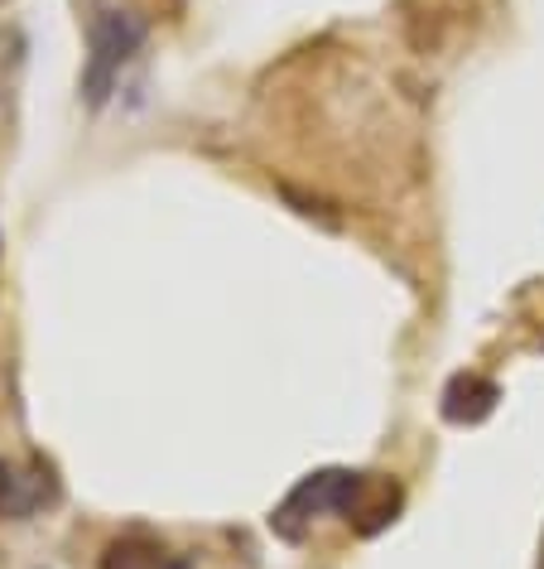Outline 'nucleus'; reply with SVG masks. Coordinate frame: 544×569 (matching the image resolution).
Masks as SVG:
<instances>
[{
  "instance_id": "nucleus-1",
  "label": "nucleus",
  "mask_w": 544,
  "mask_h": 569,
  "mask_svg": "<svg viewBox=\"0 0 544 569\" xmlns=\"http://www.w3.org/2000/svg\"><path fill=\"white\" fill-rule=\"evenodd\" d=\"M145 34H150V24L117 6H102L88 20V68H82V97H88V107H107L121 68L135 59Z\"/></svg>"
},
{
  "instance_id": "nucleus-2",
  "label": "nucleus",
  "mask_w": 544,
  "mask_h": 569,
  "mask_svg": "<svg viewBox=\"0 0 544 569\" xmlns=\"http://www.w3.org/2000/svg\"><path fill=\"white\" fill-rule=\"evenodd\" d=\"M356 478L362 473H352V468H319V473L299 478V488L270 511V531L284 536V540H304V531L319 517H328V511H347Z\"/></svg>"
},
{
  "instance_id": "nucleus-3",
  "label": "nucleus",
  "mask_w": 544,
  "mask_h": 569,
  "mask_svg": "<svg viewBox=\"0 0 544 569\" xmlns=\"http://www.w3.org/2000/svg\"><path fill=\"white\" fill-rule=\"evenodd\" d=\"M501 401V387L492 377H482V372H457L449 387H443V420L449 425H482L486 416L496 410Z\"/></svg>"
},
{
  "instance_id": "nucleus-4",
  "label": "nucleus",
  "mask_w": 544,
  "mask_h": 569,
  "mask_svg": "<svg viewBox=\"0 0 544 569\" xmlns=\"http://www.w3.org/2000/svg\"><path fill=\"white\" fill-rule=\"evenodd\" d=\"M395 511H400V488L391 478H381V473H362L356 478V492H352V502H347V517L362 536H376L381 526H391L395 521Z\"/></svg>"
},
{
  "instance_id": "nucleus-5",
  "label": "nucleus",
  "mask_w": 544,
  "mask_h": 569,
  "mask_svg": "<svg viewBox=\"0 0 544 569\" xmlns=\"http://www.w3.org/2000/svg\"><path fill=\"white\" fill-rule=\"evenodd\" d=\"M44 497H49V488H44L39 478H24V473H16L10 463H0V517L24 521L39 502H44Z\"/></svg>"
},
{
  "instance_id": "nucleus-6",
  "label": "nucleus",
  "mask_w": 544,
  "mask_h": 569,
  "mask_svg": "<svg viewBox=\"0 0 544 569\" xmlns=\"http://www.w3.org/2000/svg\"><path fill=\"white\" fill-rule=\"evenodd\" d=\"M169 555L150 536H121L102 550V569H164Z\"/></svg>"
},
{
  "instance_id": "nucleus-7",
  "label": "nucleus",
  "mask_w": 544,
  "mask_h": 569,
  "mask_svg": "<svg viewBox=\"0 0 544 569\" xmlns=\"http://www.w3.org/2000/svg\"><path fill=\"white\" fill-rule=\"evenodd\" d=\"M164 569H193L189 560H164Z\"/></svg>"
}]
</instances>
